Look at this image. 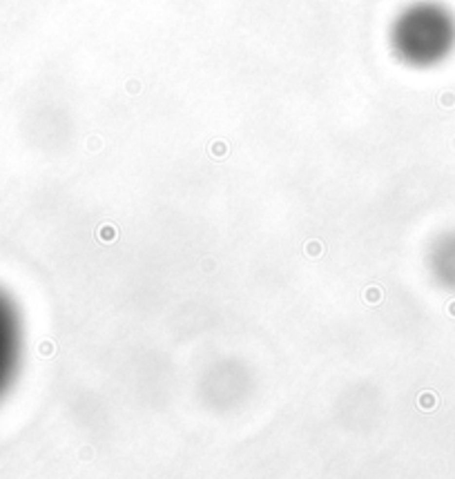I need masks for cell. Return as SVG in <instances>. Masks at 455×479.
<instances>
[{"mask_svg": "<svg viewBox=\"0 0 455 479\" xmlns=\"http://www.w3.org/2000/svg\"><path fill=\"white\" fill-rule=\"evenodd\" d=\"M442 261H444L446 272H449L455 281V239H449L446 245L442 248Z\"/></svg>", "mask_w": 455, "mask_h": 479, "instance_id": "obj_3", "label": "cell"}, {"mask_svg": "<svg viewBox=\"0 0 455 479\" xmlns=\"http://www.w3.org/2000/svg\"><path fill=\"white\" fill-rule=\"evenodd\" d=\"M18 352H20V330L18 316L5 295H0V395L9 386L16 372Z\"/></svg>", "mask_w": 455, "mask_h": 479, "instance_id": "obj_2", "label": "cell"}, {"mask_svg": "<svg viewBox=\"0 0 455 479\" xmlns=\"http://www.w3.org/2000/svg\"><path fill=\"white\" fill-rule=\"evenodd\" d=\"M388 47L411 69H431L455 52V11L442 0H413L393 16Z\"/></svg>", "mask_w": 455, "mask_h": 479, "instance_id": "obj_1", "label": "cell"}]
</instances>
